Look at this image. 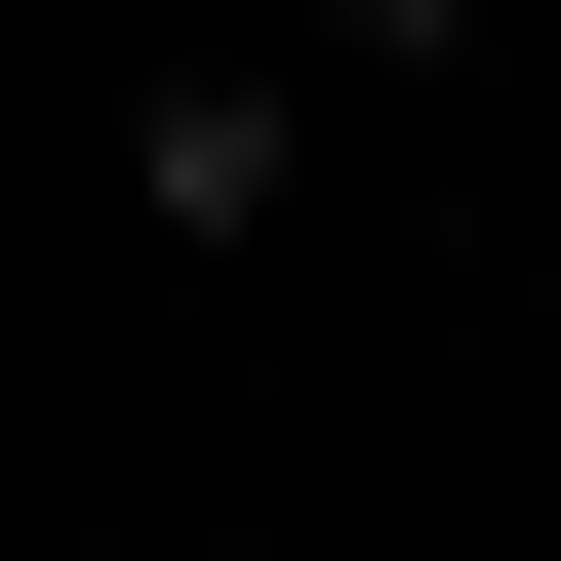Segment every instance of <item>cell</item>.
<instances>
[{
    "mask_svg": "<svg viewBox=\"0 0 561 561\" xmlns=\"http://www.w3.org/2000/svg\"><path fill=\"white\" fill-rule=\"evenodd\" d=\"M321 41H362V81H442V41H481V0H321Z\"/></svg>",
    "mask_w": 561,
    "mask_h": 561,
    "instance_id": "obj_1",
    "label": "cell"
}]
</instances>
